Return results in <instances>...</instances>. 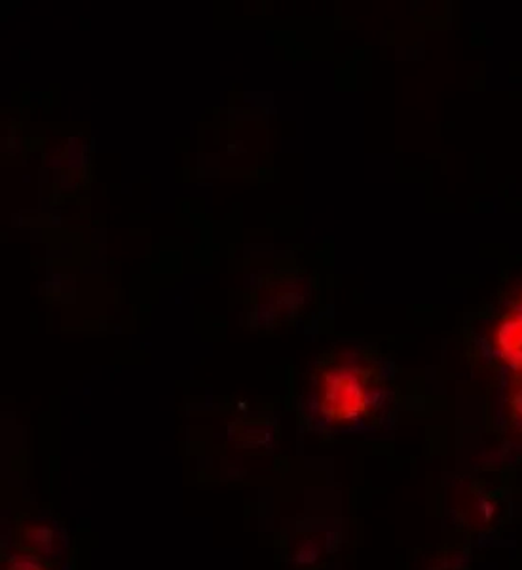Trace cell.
<instances>
[{
    "label": "cell",
    "instance_id": "6da1fadb",
    "mask_svg": "<svg viewBox=\"0 0 522 570\" xmlns=\"http://www.w3.org/2000/svg\"><path fill=\"white\" fill-rule=\"evenodd\" d=\"M373 363L362 354H338L331 357L319 373V392L323 409L335 416L336 421H346L360 415L367 407V397L374 389Z\"/></svg>",
    "mask_w": 522,
    "mask_h": 570
}]
</instances>
